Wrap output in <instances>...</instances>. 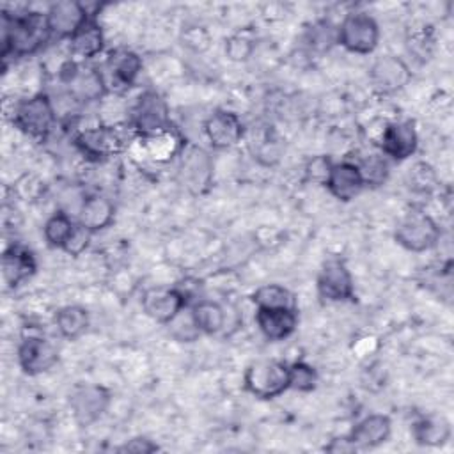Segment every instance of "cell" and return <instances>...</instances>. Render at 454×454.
Returning <instances> with one entry per match:
<instances>
[{
  "label": "cell",
  "instance_id": "obj_27",
  "mask_svg": "<svg viewBox=\"0 0 454 454\" xmlns=\"http://www.w3.org/2000/svg\"><path fill=\"white\" fill-rule=\"evenodd\" d=\"M181 168L188 181V186L195 188V192H200V188L209 183L211 165H209L207 154L202 149L192 147L186 153H183Z\"/></svg>",
  "mask_w": 454,
  "mask_h": 454
},
{
  "label": "cell",
  "instance_id": "obj_26",
  "mask_svg": "<svg viewBox=\"0 0 454 454\" xmlns=\"http://www.w3.org/2000/svg\"><path fill=\"white\" fill-rule=\"evenodd\" d=\"M89 312L82 305H66L55 312V326L64 339L74 340L89 328Z\"/></svg>",
  "mask_w": 454,
  "mask_h": 454
},
{
  "label": "cell",
  "instance_id": "obj_3",
  "mask_svg": "<svg viewBox=\"0 0 454 454\" xmlns=\"http://www.w3.org/2000/svg\"><path fill=\"white\" fill-rule=\"evenodd\" d=\"M245 388L259 399H275L289 388V364L275 358L252 362L245 369Z\"/></svg>",
  "mask_w": 454,
  "mask_h": 454
},
{
  "label": "cell",
  "instance_id": "obj_29",
  "mask_svg": "<svg viewBox=\"0 0 454 454\" xmlns=\"http://www.w3.org/2000/svg\"><path fill=\"white\" fill-rule=\"evenodd\" d=\"M74 223L71 215L66 213V211H57L53 213L46 222H44V227H43V234H44V239L50 247L53 248H60L66 245L69 234L73 232L74 229Z\"/></svg>",
  "mask_w": 454,
  "mask_h": 454
},
{
  "label": "cell",
  "instance_id": "obj_32",
  "mask_svg": "<svg viewBox=\"0 0 454 454\" xmlns=\"http://www.w3.org/2000/svg\"><path fill=\"white\" fill-rule=\"evenodd\" d=\"M360 168V174L364 177L365 186H380L388 177V165L387 160L380 154H369L360 163H356Z\"/></svg>",
  "mask_w": 454,
  "mask_h": 454
},
{
  "label": "cell",
  "instance_id": "obj_24",
  "mask_svg": "<svg viewBox=\"0 0 454 454\" xmlns=\"http://www.w3.org/2000/svg\"><path fill=\"white\" fill-rule=\"evenodd\" d=\"M103 44H105L103 30L92 18L69 39L71 55L82 60L92 59L98 53H101Z\"/></svg>",
  "mask_w": 454,
  "mask_h": 454
},
{
  "label": "cell",
  "instance_id": "obj_23",
  "mask_svg": "<svg viewBox=\"0 0 454 454\" xmlns=\"http://www.w3.org/2000/svg\"><path fill=\"white\" fill-rule=\"evenodd\" d=\"M450 434V422L443 415H426L413 424V438L424 447L445 445Z\"/></svg>",
  "mask_w": 454,
  "mask_h": 454
},
{
  "label": "cell",
  "instance_id": "obj_25",
  "mask_svg": "<svg viewBox=\"0 0 454 454\" xmlns=\"http://www.w3.org/2000/svg\"><path fill=\"white\" fill-rule=\"evenodd\" d=\"M192 316L204 335H215L218 332H223L225 325V307L213 300H197L192 307Z\"/></svg>",
  "mask_w": 454,
  "mask_h": 454
},
{
  "label": "cell",
  "instance_id": "obj_28",
  "mask_svg": "<svg viewBox=\"0 0 454 454\" xmlns=\"http://www.w3.org/2000/svg\"><path fill=\"white\" fill-rule=\"evenodd\" d=\"M257 309H296L294 294L280 284H264L252 294Z\"/></svg>",
  "mask_w": 454,
  "mask_h": 454
},
{
  "label": "cell",
  "instance_id": "obj_33",
  "mask_svg": "<svg viewBox=\"0 0 454 454\" xmlns=\"http://www.w3.org/2000/svg\"><path fill=\"white\" fill-rule=\"evenodd\" d=\"M408 183H410V186H411L415 192L427 193V192H431V190L436 188V183H438V181H436L434 168H433L429 163L419 161V163H415V165L410 168Z\"/></svg>",
  "mask_w": 454,
  "mask_h": 454
},
{
  "label": "cell",
  "instance_id": "obj_40",
  "mask_svg": "<svg viewBox=\"0 0 454 454\" xmlns=\"http://www.w3.org/2000/svg\"><path fill=\"white\" fill-rule=\"evenodd\" d=\"M328 452H333V454H344V452H356V447L353 445L351 438L349 436H340V438H333L326 447H325Z\"/></svg>",
  "mask_w": 454,
  "mask_h": 454
},
{
  "label": "cell",
  "instance_id": "obj_18",
  "mask_svg": "<svg viewBox=\"0 0 454 454\" xmlns=\"http://www.w3.org/2000/svg\"><path fill=\"white\" fill-rule=\"evenodd\" d=\"M325 186L337 200L348 202V200L355 199L364 190L365 183H364V177H362L356 163L340 161V163L332 165Z\"/></svg>",
  "mask_w": 454,
  "mask_h": 454
},
{
  "label": "cell",
  "instance_id": "obj_19",
  "mask_svg": "<svg viewBox=\"0 0 454 454\" xmlns=\"http://www.w3.org/2000/svg\"><path fill=\"white\" fill-rule=\"evenodd\" d=\"M255 325L268 340H284L298 326L296 309H257Z\"/></svg>",
  "mask_w": 454,
  "mask_h": 454
},
{
  "label": "cell",
  "instance_id": "obj_17",
  "mask_svg": "<svg viewBox=\"0 0 454 454\" xmlns=\"http://www.w3.org/2000/svg\"><path fill=\"white\" fill-rule=\"evenodd\" d=\"M243 122L231 110H215L204 122V133L215 149H229L243 137Z\"/></svg>",
  "mask_w": 454,
  "mask_h": 454
},
{
  "label": "cell",
  "instance_id": "obj_2",
  "mask_svg": "<svg viewBox=\"0 0 454 454\" xmlns=\"http://www.w3.org/2000/svg\"><path fill=\"white\" fill-rule=\"evenodd\" d=\"M440 236V225L422 209H410L404 213L394 229L395 243L410 252H426L436 247Z\"/></svg>",
  "mask_w": 454,
  "mask_h": 454
},
{
  "label": "cell",
  "instance_id": "obj_1",
  "mask_svg": "<svg viewBox=\"0 0 454 454\" xmlns=\"http://www.w3.org/2000/svg\"><path fill=\"white\" fill-rule=\"evenodd\" d=\"M2 57H23L37 51L51 35L46 12H2Z\"/></svg>",
  "mask_w": 454,
  "mask_h": 454
},
{
  "label": "cell",
  "instance_id": "obj_10",
  "mask_svg": "<svg viewBox=\"0 0 454 454\" xmlns=\"http://www.w3.org/2000/svg\"><path fill=\"white\" fill-rule=\"evenodd\" d=\"M369 80L376 92L394 94L410 83L411 69L401 57L383 55L371 64Z\"/></svg>",
  "mask_w": 454,
  "mask_h": 454
},
{
  "label": "cell",
  "instance_id": "obj_12",
  "mask_svg": "<svg viewBox=\"0 0 454 454\" xmlns=\"http://www.w3.org/2000/svg\"><path fill=\"white\" fill-rule=\"evenodd\" d=\"M186 305L188 300L177 287L156 286L145 289L142 294V309L145 316L163 325L176 317Z\"/></svg>",
  "mask_w": 454,
  "mask_h": 454
},
{
  "label": "cell",
  "instance_id": "obj_14",
  "mask_svg": "<svg viewBox=\"0 0 454 454\" xmlns=\"http://www.w3.org/2000/svg\"><path fill=\"white\" fill-rule=\"evenodd\" d=\"M140 71H142V59L131 50L119 48L106 57L101 74L106 83V89L114 85L117 90H121V89L131 87L138 78Z\"/></svg>",
  "mask_w": 454,
  "mask_h": 454
},
{
  "label": "cell",
  "instance_id": "obj_8",
  "mask_svg": "<svg viewBox=\"0 0 454 454\" xmlns=\"http://www.w3.org/2000/svg\"><path fill=\"white\" fill-rule=\"evenodd\" d=\"M317 294L326 301H349L355 296L353 275L340 257H330L317 273Z\"/></svg>",
  "mask_w": 454,
  "mask_h": 454
},
{
  "label": "cell",
  "instance_id": "obj_5",
  "mask_svg": "<svg viewBox=\"0 0 454 454\" xmlns=\"http://www.w3.org/2000/svg\"><path fill=\"white\" fill-rule=\"evenodd\" d=\"M337 43L351 53H372L380 43V27L367 12H351L337 27Z\"/></svg>",
  "mask_w": 454,
  "mask_h": 454
},
{
  "label": "cell",
  "instance_id": "obj_4",
  "mask_svg": "<svg viewBox=\"0 0 454 454\" xmlns=\"http://www.w3.org/2000/svg\"><path fill=\"white\" fill-rule=\"evenodd\" d=\"M55 106L50 96L43 92L21 99L12 110L14 126L35 140H44L55 126Z\"/></svg>",
  "mask_w": 454,
  "mask_h": 454
},
{
  "label": "cell",
  "instance_id": "obj_7",
  "mask_svg": "<svg viewBox=\"0 0 454 454\" xmlns=\"http://www.w3.org/2000/svg\"><path fill=\"white\" fill-rule=\"evenodd\" d=\"M110 392L96 383L78 385L71 390L67 404L74 422L82 427L98 422L110 406Z\"/></svg>",
  "mask_w": 454,
  "mask_h": 454
},
{
  "label": "cell",
  "instance_id": "obj_30",
  "mask_svg": "<svg viewBox=\"0 0 454 454\" xmlns=\"http://www.w3.org/2000/svg\"><path fill=\"white\" fill-rule=\"evenodd\" d=\"M167 328L172 339H176L177 342H193L199 339V335H202L193 321L190 307H184L176 317H172L167 323Z\"/></svg>",
  "mask_w": 454,
  "mask_h": 454
},
{
  "label": "cell",
  "instance_id": "obj_9",
  "mask_svg": "<svg viewBox=\"0 0 454 454\" xmlns=\"http://www.w3.org/2000/svg\"><path fill=\"white\" fill-rule=\"evenodd\" d=\"M76 149L90 161H103L122 149V137L114 126H90L74 137Z\"/></svg>",
  "mask_w": 454,
  "mask_h": 454
},
{
  "label": "cell",
  "instance_id": "obj_37",
  "mask_svg": "<svg viewBox=\"0 0 454 454\" xmlns=\"http://www.w3.org/2000/svg\"><path fill=\"white\" fill-rule=\"evenodd\" d=\"M309 43L312 44V48L328 50L333 43H337V28H333L328 21H321L312 27Z\"/></svg>",
  "mask_w": 454,
  "mask_h": 454
},
{
  "label": "cell",
  "instance_id": "obj_16",
  "mask_svg": "<svg viewBox=\"0 0 454 454\" xmlns=\"http://www.w3.org/2000/svg\"><path fill=\"white\" fill-rule=\"evenodd\" d=\"M419 145V135L413 121H394L383 128L381 133V151L385 156L404 161L415 154Z\"/></svg>",
  "mask_w": 454,
  "mask_h": 454
},
{
  "label": "cell",
  "instance_id": "obj_6",
  "mask_svg": "<svg viewBox=\"0 0 454 454\" xmlns=\"http://www.w3.org/2000/svg\"><path fill=\"white\" fill-rule=\"evenodd\" d=\"M131 128L142 138L172 128L168 105L160 92L145 90L137 98L131 108Z\"/></svg>",
  "mask_w": 454,
  "mask_h": 454
},
{
  "label": "cell",
  "instance_id": "obj_31",
  "mask_svg": "<svg viewBox=\"0 0 454 454\" xmlns=\"http://www.w3.org/2000/svg\"><path fill=\"white\" fill-rule=\"evenodd\" d=\"M317 385V371L303 362H293L289 364V388L296 390V392H310L314 390Z\"/></svg>",
  "mask_w": 454,
  "mask_h": 454
},
{
  "label": "cell",
  "instance_id": "obj_15",
  "mask_svg": "<svg viewBox=\"0 0 454 454\" xmlns=\"http://www.w3.org/2000/svg\"><path fill=\"white\" fill-rule=\"evenodd\" d=\"M62 78L69 85V94L78 101H96L108 90L99 69H80L73 60L62 67Z\"/></svg>",
  "mask_w": 454,
  "mask_h": 454
},
{
  "label": "cell",
  "instance_id": "obj_35",
  "mask_svg": "<svg viewBox=\"0 0 454 454\" xmlns=\"http://www.w3.org/2000/svg\"><path fill=\"white\" fill-rule=\"evenodd\" d=\"M92 234H94V232H90L87 227H83V225H80V223L76 222V223H74V229H73V232L69 234V238H67L66 245L62 247V250H64L66 254L73 255V257L82 255V254L85 252V248L89 247Z\"/></svg>",
  "mask_w": 454,
  "mask_h": 454
},
{
  "label": "cell",
  "instance_id": "obj_36",
  "mask_svg": "<svg viewBox=\"0 0 454 454\" xmlns=\"http://www.w3.org/2000/svg\"><path fill=\"white\" fill-rule=\"evenodd\" d=\"M252 51H254V43L247 35L236 34L225 41V53L234 62L247 60L252 55Z\"/></svg>",
  "mask_w": 454,
  "mask_h": 454
},
{
  "label": "cell",
  "instance_id": "obj_38",
  "mask_svg": "<svg viewBox=\"0 0 454 454\" xmlns=\"http://www.w3.org/2000/svg\"><path fill=\"white\" fill-rule=\"evenodd\" d=\"M332 161L326 156H314L307 167H305V176L309 181L317 183V184H325L332 168Z\"/></svg>",
  "mask_w": 454,
  "mask_h": 454
},
{
  "label": "cell",
  "instance_id": "obj_21",
  "mask_svg": "<svg viewBox=\"0 0 454 454\" xmlns=\"http://www.w3.org/2000/svg\"><path fill=\"white\" fill-rule=\"evenodd\" d=\"M37 270L34 254L20 245H12L2 254V278L7 287H16L30 278Z\"/></svg>",
  "mask_w": 454,
  "mask_h": 454
},
{
  "label": "cell",
  "instance_id": "obj_34",
  "mask_svg": "<svg viewBox=\"0 0 454 454\" xmlns=\"http://www.w3.org/2000/svg\"><path fill=\"white\" fill-rule=\"evenodd\" d=\"M181 43L195 53H202L211 44V34L200 25H188L181 34Z\"/></svg>",
  "mask_w": 454,
  "mask_h": 454
},
{
  "label": "cell",
  "instance_id": "obj_11",
  "mask_svg": "<svg viewBox=\"0 0 454 454\" xmlns=\"http://www.w3.org/2000/svg\"><path fill=\"white\" fill-rule=\"evenodd\" d=\"M59 362V349L53 342L39 335L25 337L18 346V364L28 376L50 371Z\"/></svg>",
  "mask_w": 454,
  "mask_h": 454
},
{
  "label": "cell",
  "instance_id": "obj_13",
  "mask_svg": "<svg viewBox=\"0 0 454 454\" xmlns=\"http://www.w3.org/2000/svg\"><path fill=\"white\" fill-rule=\"evenodd\" d=\"M89 20H90V14L87 7L74 0L55 2L46 11L50 34L55 37L71 39Z\"/></svg>",
  "mask_w": 454,
  "mask_h": 454
},
{
  "label": "cell",
  "instance_id": "obj_22",
  "mask_svg": "<svg viewBox=\"0 0 454 454\" xmlns=\"http://www.w3.org/2000/svg\"><path fill=\"white\" fill-rule=\"evenodd\" d=\"M76 215H78L76 222L80 225L87 227L90 232H98L112 223L115 215V206L108 197L92 193L82 199Z\"/></svg>",
  "mask_w": 454,
  "mask_h": 454
},
{
  "label": "cell",
  "instance_id": "obj_39",
  "mask_svg": "<svg viewBox=\"0 0 454 454\" xmlns=\"http://www.w3.org/2000/svg\"><path fill=\"white\" fill-rule=\"evenodd\" d=\"M158 449L160 447L147 436H135V438L128 440L126 443H122L117 450L119 452H133V454H151V452H156Z\"/></svg>",
  "mask_w": 454,
  "mask_h": 454
},
{
  "label": "cell",
  "instance_id": "obj_20",
  "mask_svg": "<svg viewBox=\"0 0 454 454\" xmlns=\"http://www.w3.org/2000/svg\"><path fill=\"white\" fill-rule=\"evenodd\" d=\"M392 433V420L385 413H371L358 420L351 433L348 434L356 447L360 449H374L385 443Z\"/></svg>",
  "mask_w": 454,
  "mask_h": 454
}]
</instances>
